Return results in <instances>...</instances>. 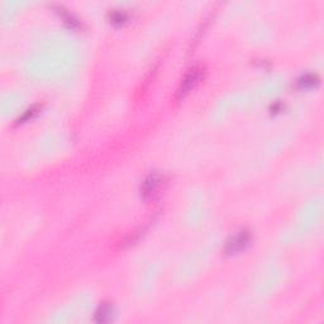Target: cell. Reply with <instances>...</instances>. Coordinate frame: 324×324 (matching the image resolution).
<instances>
[{
	"instance_id": "obj_8",
	"label": "cell",
	"mask_w": 324,
	"mask_h": 324,
	"mask_svg": "<svg viewBox=\"0 0 324 324\" xmlns=\"http://www.w3.org/2000/svg\"><path fill=\"white\" fill-rule=\"evenodd\" d=\"M40 104H34V106H30V108H28L27 110L22 114V116L16 119V124H22V123H26V122L30 120V119H33L38 113H40Z\"/></svg>"
},
{
	"instance_id": "obj_9",
	"label": "cell",
	"mask_w": 324,
	"mask_h": 324,
	"mask_svg": "<svg viewBox=\"0 0 324 324\" xmlns=\"http://www.w3.org/2000/svg\"><path fill=\"white\" fill-rule=\"evenodd\" d=\"M281 110H282V106H281L280 102H276L271 106V113H278Z\"/></svg>"
},
{
	"instance_id": "obj_3",
	"label": "cell",
	"mask_w": 324,
	"mask_h": 324,
	"mask_svg": "<svg viewBox=\"0 0 324 324\" xmlns=\"http://www.w3.org/2000/svg\"><path fill=\"white\" fill-rule=\"evenodd\" d=\"M164 184V176L158 172H151L142 182L140 194L144 199H154L161 190Z\"/></svg>"
},
{
	"instance_id": "obj_1",
	"label": "cell",
	"mask_w": 324,
	"mask_h": 324,
	"mask_svg": "<svg viewBox=\"0 0 324 324\" xmlns=\"http://www.w3.org/2000/svg\"><path fill=\"white\" fill-rule=\"evenodd\" d=\"M204 74H206L204 66L202 65L192 66V68L185 74L182 80H181L180 86H178V92H176V99L178 100L184 99L190 92H192V90L200 84V81L204 78Z\"/></svg>"
},
{
	"instance_id": "obj_6",
	"label": "cell",
	"mask_w": 324,
	"mask_h": 324,
	"mask_svg": "<svg viewBox=\"0 0 324 324\" xmlns=\"http://www.w3.org/2000/svg\"><path fill=\"white\" fill-rule=\"evenodd\" d=\"M56 12L60 14V16L62 18V20L65 22V24L68 26V28L71 30H75V28L80 27V22H78V19L75 18L71 13H68L66 9H64L62 6H57Z\"/></svg>"
},
{
	"instance_id": "obj_5",
	"label": "cell",
	"mask_w": 324,
	"mask_h": 324,
	"mask_svg": "<svg viewBox=\"0 0 324 324\" xmlns=\"http://www.w3.org/2000/svg\"><path fill=\"white\" fill-rule=\"evenodd\" d=\"M319 85V78L316 74H304L296 80V88L300 90L316 89Z\"/></svg>"
},
{
	"instance_id": "obj_4",
	"label": "cell",
	"mask_w": 324,
	"mask_h": 324,
	"mask_svg": "<svg viewBox=\"0 0 324 324\" xmlns=\"http://www.w3.org/2000/svg\"><path fill=\"white\" fill-rule=\"evenodd\" d=\"M113 316L114 306L110 302H102L95 312V322L96 323H108V322L113 320Z\"/></svg>"
},
{
	"instance_id": "obj_2",
	"label": "cell",
	"mask_w": 324,
	"mask_h": 324,
	"mask_svg": "<svg viewBox=\"0 0 324 324\" xmlns=\"http://www.w3.org/2000/svg\"><path fill=\"white\" fill-rule=\"evenodd\" d=\"M251 232L248 230H240L230 236L224 244L223 252L226 254H237L244 251L251 242Z\"/></svg>"
},
{
	"instance_id": "obj_7",
	"label": "cell",
	"mask_w": 324,
	"mask_h": 324,
	"mask_svg": "<svg viewBox=\"0 0 324 324\" xmlns=\"http://www.w3.org/2000/svg\"><path fill=\"white\" fill-rule=\"evenodd\" d=\"M109 20L114 26H123L130 20V16L120 9H114L109 13Z\"/></svg>"
}]
</instances>
